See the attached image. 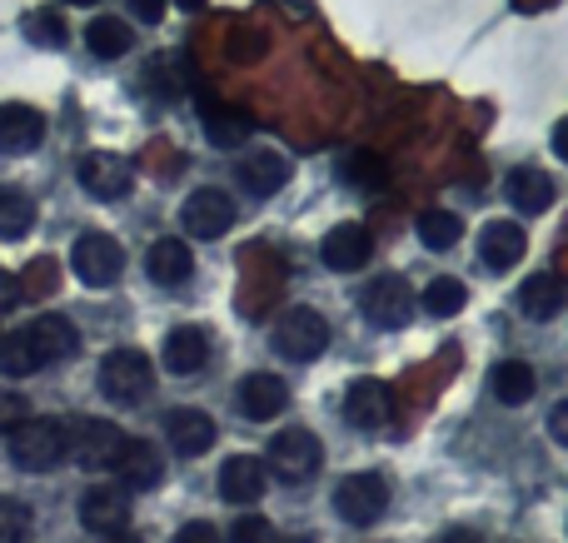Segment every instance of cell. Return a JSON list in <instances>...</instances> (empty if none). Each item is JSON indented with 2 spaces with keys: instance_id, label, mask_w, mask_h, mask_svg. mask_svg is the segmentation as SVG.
<instances>
[{
  "instance_id": "7c38bea8",
  "label": "cell",
  "mask_w": 568,
  "mask_h": 543,
  "mask_svg": "<svg viewBox=\"0 0 568 543\" xmlns=\"http://www.w3.org/2000/svg\"><path fill=\"white\" fill-rule=\"evenodd\" d=\"M75 175H80V189H85L90 199H125L130 195V160L110 155V150L85 155L75 165Z\"/></svg>"
},
{
  "instance_id": "7402d4cb",
  "label": "cell",
  "mask_w": 568,
  "mask_h": 543,
  "mask_svg": "<svg viewBox=\"0 0 568 543\" xmlns=\"http://www.w3.org/2000/svg\"><path fill=\"white\" fill-rule=\"evenodd\" d=\"M145 275L165 289H180L190 275H195V255H190L185 239H155L145 255Z\"/></svg>"
},
{
  "instance_id": "8d00e7d4",
  "label": "cell",
  "mask_w": 568,
  "mask_h": 543,
  "mask_svg": "<svg viewBox=\"0 0 568 543\" xmlns=\"http://www.w3.org/2000/svg\"><path fill=\"white\" fill-rule=\"evenodd\" d=\"M175 543H225V539H220V529H215V524H205V519H195V524H185V529H180Z\"/></svg>"
},
{
  "instance_id": "52a82bcc",
  "label": "cell",
  "mask_w": 568,
  "mask_h": 543,
  "mask_svg": "<svg viewBox=\"0 0 568 543\" xmlns=\"http://www.w3.org/2000/svg\"><path fill=\"white\" fill-rule=\"evenodd\" d=\"M414 305H419V295L409 289L404 275H379L364 289V319L379 329H404L414 319Z\"/></svg>"
},
{
  "instance_id": "7bdbcfd3",
  "label": "cell",
  "mask_w": 568,
  "mask_h": 543,
  "mask_svg": "<svg viewBox=\"0 0 568 543\" xmlns=\"http://www.w3.org/2000/svg\"><path fill=\"white\" fill-rule=\"evenodd\" d=\"M100 543H140V539H130V534H125V529H120V534H105V539H100Z\"/></svg>"
},
{
  "instance_id": "603a6c76",
  "label": "cell",
  "mask_w": 568,
  "mask_h": 543,
  "mask_svg": "<svg viewBox=\"0 0 568 543\" xmlns=\"http://www.w3.org/2000/svg\"><path fill=\"white\" fill-rule=\"evenodd\" d=\"M504 195H509V205L519 209V215H544V209L554 205V180L534 165H519L504 180Z\"/></svg>"
},
{
  "instance_id": "4316f807",
  "label": "cell",
  "mask_w": 568,
  "mask_h": 543,
  "mask_svg": "<svg viewBox=\"0 0 568 543\" xmlns=\"http://www.w3.org/2000/svg\"><path fill=\"white\" fill-rule=\"evenodd\" d=\"M534 385H539V375H534L524 359H504V365H494V379H489V389L499 395V404H529Z\"/></svg>"
},
{
  "instance_id": "d6a6232c",
  "label": "cell",
  "mask_w": 568,
  "mask_h": 543,
  "mask_svg": "<svg viewBox=\"0 0 568 543\" xmlns=\"http://www.w3.org/2000/svg\"><path fill=\"white\" fill-rule=\"evenodd\" d=\"M30 529H36L30 509L20 499H0V543H26Z\"/></svg>"
},
{
  "instance_id": "9c48e42d",
  "label": "cell",
  "mask_w": 568,
  "mask_h": 543,
  "mask_svg": "<svg viewBox=\"0 0 568 543\" xmlns=\"http://www.w3.org/2000/svg\"><path fill=\"white\" fill-rule=\"evenodd\" d=\"M344 419H349L359 434H374L394 419V389L379 379H354L349 395H344Z\"/></svg>"
},
{
  "instance_id": "d4e9b609",
  "label": "cell",
  "mask_w": 568,
  "mask_h": 543,
  "mask_svg": "<svg viewBox=\"0 0 568 543\" xmlns=\"http://www.w3.org/2000/svg\"><path fill=\"white\" fill-rule=\"evenodd\" d=\"M85 45L95 60H120V55H130V45H135V30H130V20H120V16H95L85 25Z\"/></svg>"
},
{
  "instance_id": "74e56055",
  "label": "cell",
  "mask_w": 568,
  "mask_h": 543,
  "mask_svg": "<svg viewBox=\"0 0 568 543\" xmlns=\"http://www.w3.org/2000/svg\"><path fill=\"white\" fill-rule=\"evenodd\" d=\"M130 16H140L145 25H155V20H165V0H125Z\"/></svg>"
},
{
  "instance_id": "8fae6325",
  "label": "cell",
  "mask_w": 568,
  "mask_h": 543,
  "mask_svg": "<svg viewBox=\"0 0 568 543\" xmlns=\"http://www.w3.org/2000/svg\"><path fill=\"white\" fill-rule=\"evenodd\" d=\"M185 229L195 239H220L230 225H235V199L225 195V189H215V185H205V189H195V195L185 199Z\"/></svg>"
},
{
  "instance_id": "30bf717a",
  "label": "cell",
  "mask_w": 568,
  "mask_h": 543,
  "mask_svg": "<svg viewBox=\"0 0 568 543\" xmlns=\"http://www.w3.org/2000/svg\"><path fill=\"white\" fill-rule=\"evenodd\" d=\"M80 524L90 534H120L130 524V489L125 484H95L80 494Z\"/></svg>"
},
{
  "instance_id": "cb8c5ba5",
  "label": "cell",
  "mask_w": 568,
  "mask_h": 543,
  "mask_svg": "<svg viewBox=\"0 0 568 543\" xmlns=\"http://www.w3.org/2000/svg\"><path fill=\"white\" fill-rule=\"evenodd\" d=\"M210 359V335L200 325H180L165 335V369L170 375H200Z\"/></svg>"
},
{
  "instance_id": "7a4b0ae2",
  "label": "cell",
  "mask_w": 568,
  "mask_h": 543,
  "mask_svg": "<svg viewBox=\"0 0 568 543\" xmlns=\"http://www.w3.org/2000/svg\"><path fill=\"white\" fill-rule=\"evenodd\" d=\"M275 349L294 365H314V359L329 349V325H324L320 309L294 305L275 319Z\"/></svg>"
},
{
  "instance_id": "ee69618b",
  "label": "cell",
  "mask_w": 568,
  "mask_h": 543,
  "mask_svg": "<svg viewBox=\"0 0 568 543\" xmlns=\"http://www.w3.org/2000/svg\"><path fill=\"white\" fill-rule=\"evenodd\" d=\"M175 6H180V10H200V6H205V0H175Z\"/></svg>"
},
{
  "instance_id": "8992f818",
  "label": "cell",
  "mask_w": 568,
  "mask_h": 543,
  "mask_svg": "<svg viewBox=\"0 0 568 543\" xmlns=\"http://www.w3.org/2000/svg\"><path fill=\"white\" fill-rule=\"evenodd\" d=\"M120 449H125V434H120V424H110V419H80L75 429L65 434V454L75 459L80 469H115Z\"/></svg>"
},
{
  "instance_id": "3957f363",
  "label": "cell",
  "mask_w": 568,
  "mask_h": 543,
  "mask_svg": "<svg viewBox=\"0 0 568 543\" xmlns=\"http://www.w3.org/2000/svg\"><path fill=\"white\" fill-rule=\"evenodd\" d=\"M155 389V369L140 349H110L100 359V395L115 399V404H140Z\"/></svg>"
},
{
  "instance_id": "4fadbf2b",
  "label": "cell",
  "mask_w": 568,
  "mask_h": 543,
  "mask_svg": "<svg viewBox=\"0 0 568 543\" xmlns=\"http://www.w3.org/2000/svg\"><path fill=\"white\" fill-rule=\"evenodd\" d=\"M20 335H26V345L36 349L40 365H60V359H75V349H80V335H75V325H70L65 315H40V319H30Z\"/></svg>"
},
{
  "instance_id": "e575fe53",
  "label": "cell",
  "mask_w": 568,
  "mask_h": 543,
  "mask_svg": "<svg viewBox=\"0 0 568 543\" xmlns=\"http://www.w3.org/2000/svg\"><path fill=\"white\" fill-rule=\"evenodd\" d=\"M225 543H275V529H270L260 514H245V519H235V524H230Z\"/></svg>"
},
{
  "instance_id": "d6986e66",
  "label": "cell",
  "mask_w": 568,
  "mask_h": 543,
  "mask_svg": "<svg viewBox=\"0 0 568 543\" xmlns=\"http://www.w3.org/2000/svg\"><path fill=\"white\" fill-rule=\"evenodd\" d=\"M45 140V115L30 105H0V150L6 155H30Z\"/></svg>"
},
{
  "instance_id": "e0dca14e",
  "label": "cell",
  "mask_w": 568,
  "mask_h": 543,
  "mask_svg": "<svg viewBox=\"0 0 568 543\" xmlns=\"http://www.w3.org/2000/svg\"><path fill=\"white\" fill-rule=\"evenodd\" d=\"M265 489H270V469L260 464V459L235 454L220 464V494H225L230 504H255V499H265Z\"/></svg>"
},
{
  "instance_id": "5bb4252c",
  "label": "cell",
  "mask_w": 568,
  "mask_h": 543,
  "mask_svg": "<svg viewBox=\"0 0 568 543\" xmlns=\"http://www.w3.org/2000/svg\"><path fill=\"white\" fill-rule=\"evenodd\" d=\"M320 255H324V265H329V269H339V275H354V269L369 265L374 239H369V229L349 219V225H334L329 235H324Z\"/></svg>"
},
{
  "instance_id": "ba28073f",
  "label": "cell",
  "mask_w": 568,
  "mask_h": 543,
  "mask_svg": "<svg viewBox=\"0 0 568 543\" xmlns=\"http://www.w3.org/2000/svg\"><path fill=\"white\" fill-rule=\"evenodd\" d=\"M389 509V484H384L379 474H349L339 479V489H334V514L344 519V524H374V519Z\"/></svg>"
},
{
  "instance_id": "60d3db41",
  "label": "cell",
  "mask_w": 568,
  "mask_h": 543,
  "mask_svg": "<svg viewBox=\"0 0 568 543\" xmlns=\"http://www.w3.org/2000/svg\"><path fill=\"white\" fill-rule=\"evenodd\" d=\"M554 155H559V160H568V120H564L559 130H554Z\"/></svg>"
},
{
  "instance_id": "44dd1931",
  "label": "cell",
  "mask_w": 568,
  "mask_h": 543,
  "mask_svg": "<svg viewBox=\"0 0 568 543\" xmlns=\"http://www.w3.org/2000/svg\"><path fill=\"white\" fill-rule=\"evenodd\" d=\"M524 249H529V239H524V229L514 225V219H494V225H484V235H479V259L494 269V275H504V269L519 265Z\"/></svg>"
},
{
  "instance_id": "4dcf8cb0",
  "label": "cell",
  "mask_w": 568,
  "mask_h": 543,
  "mask_svg": "<svg viewBox=\"0 0 568 543\" xmlns=\"http://www.w3.org/2000/svg\"><path fill=\"white\" fill-rule=\"evenodd\" d=\"M459 235H464V219L449 215V209H424V215H419V239H424L429 249L459 245Z\"/></svg>"
},
{
  "instance_id": "83f0119b",
  "label": "cell",
  "mask_w": 568,
  "mask_h": 543,
  "mask_svg": "<svg viewBox=\"0 0 568 543\" xmlns=\"http://www.w3.org/2000/svg\"><path fill=\"white\" fill-rule=\"evenodd\" d=\"M200 115H205V130H210V145L220 150H235L245 135H255V125H250V115H240V110H225V105H200Z\"/></svg>"
},
{
  "instance_id": "484cf974",
  "label": "cell",
  "mask_w": 568,
  "mask_h": 543,
  "mask_svg": "<svg viewBox=\"0 0 568 543\" xmlns=\"http://www.w3.org/2000/svg\"><path fill=\"white\" fill-rule=\"evenodd\" d=\"M519 309L529 319H559L568 309V295H564V285L554 275H529L524 279V289H519Z\"/></svg>"
},
{
  "instance_id": "ab89813d",
  "label": "cell",
  "mask_w": 568,
  "mask_h": 543,
  "mask_svg": "<svg viewBox=\"0 0 568 543\" xmlns=\"http://www.w3.org/2000/svg\"><path fill=\"white\" fill-rule=\"evenodd\" d=\"M16 299H20V279L10 269H0V309H10Z\"/></svg>"
},
{
  "instance_id": "277c9868",
  "label": "cell",
  "mask_w": 568,
  "mask_h": 543,
  "mask_svg": "<svg viewBox=\"0 0 568 543\" xmlns=\"http://www.w3.org/2000/svg\"><path fill=\"white\" fill-rule=\"evenodd\" d=\"M320 464H324V449L310 429H280L265 449V469L275 479H284V484H304V479H314Z\"/></svg>"
},
{
  "instance_id": "b9f144b4",
  "label": "cell",
  "mask_w": 568,
  "mask_h": 543,
  "mask_svg": "<svg viewBox=\"0 0 568 543\" xmlns=\"http://www.w3.org/2000/svg\"><path fill=\"white\" fill-rule=\"evenodd\" d=\"M439 543H484L479 534H469V529H454V534H444Z\"/></svg>"
},
{
  "instance_id": "f546056e",
  "label": "cell",
  "mask_w": 568,
  "mask_h": 543,
  "mask_svg": "<svg viewBox=\"0 0 568 543\" xmlns=\"http://www.w3.org/2000/svg\"><path fill=\"white\" fill-rule=\"evenodd\" d=\"M36 225V205L20 189H0V239H20Z\"/></svg>"
},
{
  "instance_id": "2e32d148",
  "label": "cell",
  "mask_w": 568,
  "mask_h": 543,
  "mask_svg": "<svg viewBox=\"0 0 568 543\" xmlns=\"http://www.w3.org/2000/svg\"><path fill=\"white\" fill-rule=\"evenodd\" d=\"M165 439H170V449H175L180 459H195V454H205L210 444H215V419L205 414V409H170V419H165Z\"/></svg>"
},
{
  "instance_id": "1f68e13d",
  "label": "cell",
  "mask_w": 568,
  "mask_h": 543,
  "mask_svg": "<svg viewBox=\"0 0 568 543\" xmlns=\"http://www.w3.org/2000/svg\"><path fill=\"white\" fill-rule=\"evenodd\" d=\"M40 359L36 349L26 345V335H6L0 339V375H36Z\"/></svg>"
},
{
  "instance_id": "f6af8a7d",
  "label": "cell",
  "mask_w": 568,
  "mask_h": 543,
  "mask_svg": "<svg viewBox=\"0 0 568 543\" xmlns=\"http://www.w3.org/2000/svg\"><path fill=\"white\" fill-rule=\"evenodd\" d=\"M70 6H100V0H70Z\"/></svg>"
},
{
  "instance_id": "ffe728a7",
  "label": "cell",
  "mask_w": 568,
  "mask_h": 543,
  "mask_svg": "<svg viewBox=\"0 0 568 543\" xmlns=\"http://www.w3.org/2000/svg\"><path fill=\"white\" fill-rule=\"evenodd\" d=\"M240 414L245 419H275L284 414V404H290V385H284L280 375H245V385H240Z\"/></svg>"
},
{
  "instance_id": "ac0fdd59",
  "label": "cell",
  "mask_w": 568,
  "mask_h": 543,
  "mask_svg": "<svg viewBox=\"0 0 568 543\" xmlns=\"http://www.w3.org/2000/svg\"><path fill=\"white\" fill-rule=\"evenodd\" d=\"M235 175L255 199H270V195H280L284 180H290V160L275 155V150H250L235 165Z\"/></svg>"
},
{
  "instance_id": "d590c367",
  "label": "cell",
  "mask_w": 568,
  "mask_h": 543,
  "mask_svg": "<svg viewBox=\"0 0 568 543\" xmlns=\"http://www.w3.org/2000/svg\"><path fill=\"white\" fill-rule=\"evenodd\" d=\"M20 419H30V399L16 389H0V434H10Z\"/></svg>"
},
{
  "instance_id": "f1b7e54d",
  "label": "cell",
  "mask_w": 568,
  "mask_h": 543,
  "mask_svg": "<svg viewBox=\"0 0 568 543\" xmlns=\"http://www.w3.org/2000/svg\"><path fill=\"white\" fill-rule=\"evenodd\" d=\"M464 299H469V289H464V279L439 275V279H429V285H424L419 305L429 309L434 319H449V315H459V309H464Z\"/></svg>"
},
{
  "instance_id": "bcb514c9",
  "label": "cell",
  "mask_w": 568,
  "mask_h": 543,
  "mask_svg": "<svg viewBox=\"0 0 568 543\" xmlns=\"http://www.w3.org/2000/svg\"><path fill=\"white\" fill-rule=\"evenodd\" d=\"M290 543H310V539H290Z\"/></svg>"
},
{
  "instance_id": "6da1fadb",
  "label": "cell",
  "mask_w": 568,
  "mask_h": 543,
  "mask_svg": "<svg viewBox=\"0 0 568 543\" xmlns=\"http://www.w3.org/2000/svg\"><path fill=\"white\" fill-rule=\"evenodd\" d=\"M65 459V429L55 419H20L10 429V464L20 474H50Z\"/></svg>"
},
{
  "instance_id": "5b68a950",
  "label": "cell",
  "mask_w": 568,
  "mask_h": 543,
  "mask_svg": "<svg viewBox=\"0 0 568 543\" xmlns=\"http://www.w3.org/2000/svg\"><path fill=\"white\" fill-rule=\"evenodd\" d=\"M70 269L80 275V285L105 289V285H115V279L125 275V249H120V239L90 229V235H80L75 245H70Z\"/></svg>"
},
{
  "instance_id": "836d02e7",
  "label": "cell",
  "mask_w": 568,
  "mask_h": 543,
  "mask_svg": "<svg viewBox=\"0 0 568 543\" xmlns=\"http://www.w3.org/2000/svg\"><path fill=\"white\" fill-rule=\"evenodd\" d=\"M26 35L36 45H65V20L55 10H36V16H26Z\"/></svg>"
},
{
  "instance_id": "f35d334b",
  "label": "cell",
  "mask_w": 568,
  "mask_h": 543,
  "mask_svg": "<svg viewBox=\"0 0 568 543\" xmlns=\"http://www.w3.org/2000/svg\"><path fill=\"white\" fill-rule=\"evenodd\" d=\"M549 434L568 449V399H559V404H554V414H549Z\"/></svg>"
},
{
  "instance_id": "9a60e30c",
  "label": "cell",
  "mask_w": 568,
  "mask_h": 543,
  "mask_svg": "<svg viewBox=\"0 0 568 543\" xmlns=\"http://www.w3.org/2000/svg\"><path fill=\"white\" fill-rule=\"evenodd\" d=\"M115 474L130 494H135V489L145 494V489H155L160 479H165V459H160V449L150 444V439H125V449H120V459H115Z\"/></svg>"
}]
</instances>
